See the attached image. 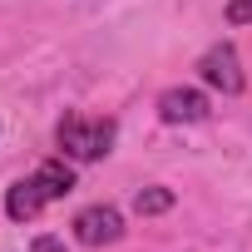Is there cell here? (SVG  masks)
Segmentation results:
<instances>
[{"mask_svg": "<svg viewBox=\"0 0 252 252\" xmlns=\"http://www.w3.org/2000/svg\"><path fill=\"white\" fill-rule=\"evenodd\" d=\"M114 144V119H84V114H64L60 119V149L74 163H94L104 158Z\"/></svg>", "mask_w": 252, "mask_h": 252, "instance_id": "1", "label": "cell"}, {"mask_svg": "<svg viewBox=\"0 0 252 252\" xmlns=\"http://www.w3.org/2000/svg\"><path fill=\"white\" fill-rule=\"evenodd\" d=\"M198 74H203L208 89H218V94H227V99L242 94V84H247V79H242V60H237V50H232L227 40L213 45V50L198 60Z\"/></svg>", "mask_w": 252, "mask_h": 252, "instance_id": "2", "label": "cell"}, {"mask_svg": "<svg viewBox=\"0 0 252 252\" xmlns=\"http://www.w3.org/2000/svg\"><path fill=\"white\" fill-rule=\"evenodd\" d=\"M74 237H79L84 247L119 242V237H124V218H119V208H109V203H94V208H84V213L74 218Z\"/></svg>", "mask_w": 252, "mask_h": 252, "instance_id": "3", "label": "cell"}, {"mask_svg": "<svg viewBox=\"0 0 252 252\" xmlns=\"http://www.w3.org/2000/svg\"><path fill=\"white\" fill-rule=\"evenodd\" d=\"M158 119L163 124H203L208 119V94L203 89H188V84L163 89L158 94Z\"/></svg>", "mask_w": 252, "mask_h": 252, "instance_id": "4", "label": "cell"}, {"mask_svg": "<svg viewBox=\"0 0 252 252\" xmlns=\"http://www.w3.org/2000/svg\"><path fill=\"white\" fill-rule=\"evenodd\" d=\"M45 203H50V198H45L40 178H20V183L5 193V218H10V222H30V218H40Z\"/></svg>", "mask_w": 252, "mask_h": 252, "instance_id": "5", "label": "cell"}, {"mask_svg": "<svg viewBox=\"0 0 252 252\" xmlns=\"http://www.w3.org/2000/svg\"><path fill=\"white\" fill-rule=\"evenodd\" d=\"M35 178H40V188H45V198H50V203L74 193V168H69L64 158H45V163L35 168Z\"/></svg>", "mask_w": 252, "mask_h": 252, "instance_id": "6", "label": "cell"}, {"mask_svg": "<svg viewBox=\"0 0 252 252\" xmlns=\"http://www.w3.org/2000/svg\"><path fill=\"white\" fill-rule=\"evenodd\" d=\"M168 208H173V188H158V183H154V188H139V193H134V213H139V218H158V213H168Z\"/></svg>", "mask_w": 252, "mask_h": 252, "instance_id": "7", "label": "cell"}, {"mask_svg": "<svg viewBox=\"0 0 252 252\" xmlns=\"http://www.w3.org/2000/svg\"><path fill=\"white\" fill-rule=\"evenodd\" d=\"M222 20H227V25H252V0H227Z\"/></svg>", "mask_w": 252, "mask_h": 252, "instance_id": "8", "label": "cell"}, {"mask_svg": "<svg viewBox=\"0 0 252 252\" xmlns=\"http://www.w3.org/2000/svg\"><path fill=\"white\" fill-rule=\"evenodd\" d=\"M30 252H64V242H60V237H50V232H40V237L30 242Z\"/></svg>", "mask_w": 252, "mask_h": 252, "instance_id": "9", "label": "cell"}]
</instances>
